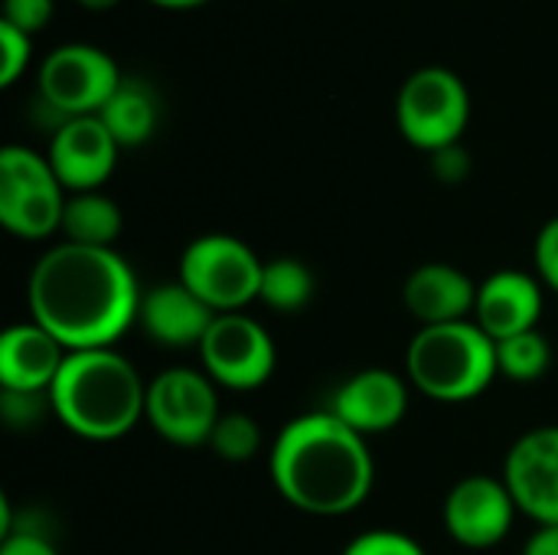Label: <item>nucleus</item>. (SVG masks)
Segmentation results:
<instances>
[{
  "label": "nucleus",
  "instance_id": "obj_1",
  "mask_svg": "<svg viewBox=\"0 0 558 555\" xmlns=\"http://www.w3.org/2000/svg\"><path fill=\"white\" fill-rule=\"evenodd\" d=\"M141 288L114 249L59 242L33 265L26 301L29 317L69 353L114 347L137 324Z\"/></svg>",
  "mask_w": 558,
  "mask_h": 555
},
{
  "label": "nucleus",
  "instance_id": "obj_2",
  "mask_svg": "<svg viewBox=\"0 0 558 555\" xmlns=\"http://www.w3.org/2000/svg\"><path fill=\"white\" fill-rule=\"evenodd\" d=\"M268 471L278 494L314 517H343L363 507L376 481L366 438L327 409L298 415L278 432Z\"/></svg>",
  "mask_w": 558,
  "mask_h": 555
},
{
  "label": "nucleus",
  "instance_id": "obj_3",
  "mask_svg": "<svg viewBox=\"0 0 558 555\" xmlns=\"http://www.w3.org/2000/svg\"><path fill=\"white\" fill-rule=\"evenodd\" d=\"M52 415L78 438H124L147 409V383L114 347L75 350L65 357L52 389Z\"/></svg>",
  "mask_w": 558,
  "mask_h": 555
},
{
  "label": "nucleus",
  "instance_id": "obj_4",
  "mask_svg": "<svg viewBox=\"0 0 558 555\" xmlns=\"http://www.w3.org/2000/svg\"><path fill=\"white\" fill-rule=\"evenodd\" d=\"M405 373L432 402H471L500 376L497 343L474 321L418 327L405 350Z\"/></svg>",
  "mask_w": 558,
  "mask_h": 555
},
{
  "label": "nucleus",
  "instance_id": "obj_5",
  "mask_svg": "<svg viewBox=\"0 0 558 555\" xmlns=\"http://www.w3.org/2000/svg\"><path fill=\"white\" fill-rule=\"evenodd\" d=\"M396 121L402 137L418 150H441L461 144L471 121V95L458 72L425 65L405 79L396 98Z\"/></svg>",
  "mask_w": 558,
  "mask_h": 555
},
{
  "label": "nucleus",
  "instance_id": "obj_6",
  "mask_svg": "<svg viewBox=\"0 0 558 555\" xmlns=\"http://www.w3.org/2000/svg\"><path fill=\"white\" fill-rule=\"evenodd\" d=\"M65 186L49 157L7 144L0 150V222L16 239H49L62 229Z\"/></svg>",
  "mask_w": 558,
  "mask_h": 555
},
{
  "label": "nucleus",
  "instance_id": "obj_7",
  "mask_svg": "<svg viewBox=\"0 0 558 555\" xmlns=\"http://www.w3.org/2000/svg\"><path fill=\"white\" fill-rule=\"evenodd\" d=\"M265 262L235 236L209 232L193 239L180 255V281L216 314H239L258 301Z\"/></svg>",
  "mask_w": 558,
  "mask_h": 555
},
{
  "label": "nucleus",
  "instance_id": "obj_8",
  "mask_svg": "<svg viewBox=\"0 0 558 555\" xmlns=\"http://www.w3.org/2000/svg\"><path fill=\"white\" fill-rule=\"evenodd\" d=\"M121 79L118 62L105 49L92 43H62L43 59L36 85L43 105L52 108L59 121H69L98 114L118 92Z\"/></svg>",
  "mask_w": 558,
  "mask_h": 555
},
{
  "label": "nucleus",
  "instance_id": "obj_9",
  "mask_svg": "<svg viewBox=\"0 0 558 555\" xmlns=\"http://www.w3.org/2000/svg\"><path fill=\"white\" fill-rule=\"evenodd\" d=\"M216 383L203 370L170 366L147 383L144 419L150 429L177 448H203L219 422Z\"/></svg>",
  "mask_w": 558,
  "mask_h": 555
},
{
  "label": "nucleus",
  "instance_id": "obj_10",
  "mask_svg": "<svg viewBox=\"0 0 558 555\" xmlns=\"http://www.w3.org/2000/svg\"><path fill=\"white\" fill-rule=\"evenodd\" d=\"M203 373L226 389H258L271 379L278 350L271 334L255 321L239 314H219L199 343Z\"/></svg>",
  "mask_w": 558,
  "mask_h": 555
},
{
  "label": "nucleus",
  "instance_id": "obj_11",
  "mask_svg": "<svg viewBox=\"0 0 558 555\" xmlns=\"http://www.w3.org/2000/svg\"><path fill=\"white\" fill-rule=\"evenodd\" d=\"M441 514L454 543L464 550H490L507 540L520 507L504 478L471 474L451 487Z\"/></svg>",
  "mask_w": 558,
  "mask_h": 555
},
{
  "label": "nucleus",
  "instance_id": "obj_12",
  "mask_svg": "<svg viewBox=\"0 0 558 555\" xmlns=\"http://www.w3.org/2000/svg\"><path fill=\"white\" fill-rule=\"evenodd\" d=\"M504 484L520 514L539 527H558V425H543L517 438L504 461Z\"/></svg>",
  "mask_w": 558,
  "mask_h": 555
},
{
  "label": "nucleus",
  "instance_id": "obj_13",
  "mask_svg": "<svg viewBox=\"0 0 558 555\" xmlns=\"http://www.w3.org/2000/svg\"><path fill=\"white\" fill-rule=\"evenodd\" d=\"M118 150L121 147L105 128V121L98 114H82L62 121L52 131L46 157L69 193H88L111 177L118 164Z\"/></svg>",
  "mask_w": 558,
  "mask_h": 555
},
{
  "label": "nucleus",
  "instance_id": "obj_14",
  "mask_svg": "<svg viewBox=\"0 0 558 555\" xmlns=\"http://www.w3.org/2000/svg\"><path fill=\"white\" fill-rule=\"evenodd\" d=\"M327 412H333L343 425H350L363 438L383 435V432H392L405 419L409 386L399 373L369 366L337 386Z\"/></svg>",
  "mask_w": 558,
  "mask_h": 555
},
{
  "label": "nucleus",
  "instance_id": "obj_15",
  "mask_svg": "<svg viewBox=\"0 0 558 555\" xmlns=\"http://www.w3.org/2000/svg\"><path fill=\"white\" fill-rule=\"evenodd\" d=\"M543 317V281L526 272L504 268L477 288L474 324L497 343L526 330H539Z\"/></svg>",
  "mask_w": 558,
  "mask_h": 555
},
{
  "label": "nucleus",
  "instance_id": "obj_16",
  "mask_svg": "<svg viewBox=\"0 0 558 555\" xmlns=\"http://www.w3.org/2000/svg\"><path fill=\"white\" fill-rule=\"evenodd\" d=\"M216 317L219 314L209 304H203L183 281H167V285L144 291L141 311H137L141 330L154 343L170 347V350H186V347L199 350Z\"/></svg>",
  "mask_w": 558,
  "mask_h": 555
},
{
  "label": "nucleus",
  "instance_id": "obj_17",
  "mask_svg": "<svg viewBox=\"0 0 558 555\" xmlns=\"http://www.w3.org/2000/svg\"><path fill=\"white\" fill-rule=\"evenodd\" d=\"M477 288L468 272L448 262H428L405 278L402 301L422 327L458 324L474 317Z\"/></svg>",
  "mask_w": 558,
  "mask_h": 555
},
{
  "label": "nucleus",
  "instance_id": "obj_18",
  "mask_svg": "<svg viewBox=\"0 0 558 555\" xmlns=\"http://www.w3.org/2000/svg\"><path fill=\"white\" fill-rule=\"evenodd\" d=\"M69 350L36 321L13 324L0 337V389L49 393Z\"/></svg>",
  "mask_w": 558,
  "mask_h": 555
},
{
  "label": "nucleus",
  "instance_id": "obj_19",
  "mask_svg": "<svg viewBox=\"0 0 558 555\" xmlns=\"http://www.w3.org/2000/svg\"><path fill=\"white\" fill-rule=\"evenodd\" d=\"M118 147H137L150 141L160 121V101L157 92L144 79H121L118 92L108 98V105L98 111Z\"/></svg>",
  "mask_w": 558,
  "mask_h": 555
},
{
  "label": "nucleus",
  "instance_id": "obj_20",
  "mask_svg": "<svg viewBox=\"0 0 558 555\" xmlns=\"http://www.w3.org/2000/svg\"><path fill=\"white\" fill-rule=\"evenodd\" d=\"M121 226H124V219H121L118 203L98 190H88V193H72L65 200L59 232L65 236V242H75V245L114 249Z\"/></svg>",
  "mask_w": 558,
  "mask_h": 555
},
{
  "label": "nucleus",
  "instance_id": "obj_21",
  "mask_svg": "<svg viewBox=\"0 0 558 555\" xmlns=\"http://www.w3.org/2000/svg\"><path fill=\"white\" fill-rule=\"evenodd\" d=\"M311 298H314V275L301 258H271V262H265L258 301H265L271 311L294 314Z\"/></svg>",
  "mask_w": 558,
  "mask_h": 555
},
{
  "label": "nucleus",
  "instance_id": "obj_22",
  "mask_svg": "<svg viewBox=\"0 0 558 555\" xmlns=\"http://www.w3.org/2000/svg\"><path fill=\"white\" fill-rule=\"evenodd\" d=\"M553 366V347L539 330L497 340V370L513 383H536Z\"/></svg>",
  "mask_w": 558,
  "mask_h": 555
},
{
  "label": "nucleus",
  "instance_id": "obj_23",
  "mask_svg": "<svg viewBox=\"0 0 558 555\" xmlns=\"http://www.w3.org/2000/svg\"><path fill=\"white\" fill-rule=\"evenodd\" d=\"M209 448L222 461H232V464L252 461L262 451V429L245 412H226V415H219V422L213 429Z\"/></svg>",
  "mask_w": 558,
  "mask_h": 555
},
{
  "label": "nucleus",
  "instance_id": "obj_24",
  "mask_svg": "<svg viewBox=\"0 0 558 555\" xmlns=\"http://www.w3.org/2000/svg\"><path fill=\"white\" fill-rule=\"evenodd\" d=\"M343 555H428L422 550V543H415L405 533L396 530H369L363 536H356Z\"/></svg>",
  "mask_w": 558,
  "mask_h": 555
},
{
  "label": "nucleus",
  "instance_id": "obj_25",
  "mask_svg": "<svg viewBox=\"0 0 558 555\" xmlns=\"http://www.w3.org/2000/svg\"><path fill=\"white\" fill-rule=\"evenodd\" d=\"M46 409H52L49 393H10V389H3V396H0V412H3L10 429H29L36 422H43Z\"/></svg>",
  "mask_w": 558,
  "mask_h": 555
},
{
  "label": "nucleus",
  "instance_id": "obj_26",
  "mask_svg": "<svg viewBox=\"0 0 558 555\" xmlns=\"http://www.w3.org/2000/svg\"><path fill=\"white\" fill-rule=\"evenodd\" d=\"M0 49H3V59H0V85H13L20 75H23V69H26V62H29V33H23V29H16V26H10V23H3L0 20Z\"/></svg>",
  "mask_w": 558,
  "mask_h": 555
},
{
  "label": "nucleus",
  "instance_id": "obj_27",
  "mask_svg": "<svg viewBox=\"0 0 558 555\" xmlns=\"http://www.w3.org/2000/svg\"><path fill=\"white\" fill-rule=\"evenodd\" d=\"M52 10H56L52 0H3L0 20L33 36L36 29H43L52 20Z\"/></svg>",
  "mask_w": 558,
  "mask_h": 555
},
{
  "label": "nucleus",
  "instance_id": "obj_28",
  "mask_svg": "<svg viewBox=\"0 0 558 555\" xmlns=\"http://www.w3.org/2000/svg\"><path fill=\"white\" fill-rule=\"evenodd\" d=\"M533 262H536V272H539V281L558 294V216L549 219L539 236H536V245H533Z\"/></svg>",
  "mask_w": 558,
  "mask_h": 555
},
{
  "label": "nucleus",
  "instance_id": "obj_29",
  "mask_svg": "<svg viewBox=\"0 0 558 555\" xmlns=\"http://www.w3.org/2000/svg\"><path fill=\"white\" fill-rule=\"evenodd\" d=\"M0 555H59V550L52 546V540L43 530L13 527L0 543Z\"/></svg>",
  "mask_w": 558,
  "mask_h": 555
},
{
  "label": "nucleus",
  "instance_id": "obj_30",
  "mask_svg": "<svg viewBox=\"0 0 558 555\" xmlns=\"http://www.w3.org/2000/svg\"><path fill=\"white\" fill-rule=\"evenodd\" d=\"M432 170L441 183H461L471 173V154L461 144L441 147L432 154Z\"/></svg>",
  "mask_w": 558,
  "mask_h": 555
},
{
  "label": "nucleus",
  "instance_id": "obj_31",
  "mask_svg": "<svg viewBox=\"0 0 558 555\" xmlns=\"http://www.w3.org/2000/svg\"><path fill=\"white\" fill-rule=\"evenodd\" d=\"M523 555H558V527H539L530 536Z\"/></svg>",
  "mask_w": 558,
  "mask_h": 555
},
{
  "label": "nucleus",
  "instance_id": "obj_32",
  "mask_svg": "<svg viewBox=\"0 0 558 555\" xmlns=\"http://www.w3.org/2000/svg\"><path fill=\"white\" fill-rule=\"evenodd\" d=\"M150 3H157V7H173V10H180V7H199V3H206V0H150Z\"/></svg>",
  "mask_w": 558,
  "mask_h": 555
},
{
  "label": "nucleus",
  "instance_id": "obj_33",
  "mask_svg": "<svg viewBox=\"0 0 558 555\" xmlns=\"http://www.w3.org/2000/svg\"><path fill=\"white\" fill-rule=\"evenodd\" d=\"M82 7H88V10H108V7H114L118 0H78Z\"/></svg>",
  "mask_w": 558,
  "mask_h": 555
}]
</instances>
